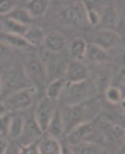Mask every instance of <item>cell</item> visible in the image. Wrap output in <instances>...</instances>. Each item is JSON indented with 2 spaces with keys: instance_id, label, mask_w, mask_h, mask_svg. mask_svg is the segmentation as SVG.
I'll return each mask as SVG.
<instances>
[{
  "instance_id": "cell-23",
  "label": "cell",
  "mask_w": 125,
  "mask_h": 154,
  "mask_svg": "<svg viewBox=\"0 0 125 154\" xmlns=\"http://www.w3.org/2000/svg\"><path fill=\"white\" fill-rule=\"evenodd\" d=\"M9 19H12V21H16V22H21L24 26H29L31 21H33V17L29 16V12H27L26 9H19V7H16V9L9 14Z\"/></svg>"
},
{
  "instance_id": "cell-13",
  "label": "cell",
  "mask_w": 125,
  "mask_h": 154,
  "mask_svg": "<svg viewBox=\"0 0 125 154\" xmlns=\"http://www.w3.org/2000/svg\"><path fill=\"white\" fill-rule=\"evenodd\" d=\"M45 50H48L50 53H57L65 48V38L58 33H52L48 36H45Z\"/></svg>"
},
{
  "instance_id": "cell-1",
  "label": "cell",
  "mask_w": 125,
  "mask_h": 154,
  "mask_svg": "<svg viewBox=\"0 0 125 154\" xmlns=\"http://www.w3.org/2000/svg\"><path fill=\"white\" fill-rule=\"evenodd\" d=\"M91 111H96V105L92 103V99L86 101V103H79V105H65L62 110H60V116H62V122H64V132L65 135L69 132H72L76 127H79L81 123H86L94 116V113Z\"/></svg>"
},
{
  "instance_id": "cell-2",
  "label": "cell",
  "mask_w": 125,
  "mask_h": 154,
  "mask_svg": "<svg viewBox=\"0 0 125 154\" xmlns=\"http://www.w3.org/2000/svg\"><path fill=\"white\" fill-rule=\"evenodd\" d=\"M96 91H98L96 84L87 79L82 82H65V88L60 98H64L65 105H79V103H86L92 99Z\"/></svg>"
},
{
  "instance_id": "cell-24",
  "label": "cell",
  "mask_w": 125,
  "mask_h": 154,
  "mask_svg": "<svg viewBox=\"0 0 125 154\" xmlns=\"http://www.w3.org/2000/svg\"><path fill=\"white\" fill-rule=\"evenodd\" d=\"M82 4V9H86L84 12V17L87 19V22L91 24V26H98L99 22H101V14H99L94 7H91L87 2H81Z\"/></svg>"
},
{
  "instance_id": "cell-30",
  "label": "cell",
  "mask_w": 125,
  "mask_h": 154,
  "mask_svg": "<svg viewBox=\"0 0 125 154\" xmlns=\"http://www.w3.org/2000/svg\"><path fill=\"white\" fill-rule=\"evenodd\" d=\"M11 118H12V115H9V113L0 116V135H7L9 125H11Z\"/></svg>"
},
{
  "instance_id": "cell-31",
  "label": "cell",
  "mask_w": 125,
  "mask_h": 154,
  "mask_svg": "<svg viewBox=\"0 0 125 154\" xmlns=\"http://www.w3.org/2000/svg\"><path fill=\"white\" fill-rule=\"evenodd\" d=\"M60 154H74L70 146H67V144H60Z\"/></svg>"
},
{
  "instance_id": "cell-21",
  "label": "cell",
  "mask_w": 125,
  "mask_h": 154,
  "mask_svg": "<svg viewBox=\"0 0 125 154\" xmlns=\"http://www.w3.org/2000/svg\"><path fill=\"white\" fill-rule=\"evenodd\" d=\"M86 46L87 43L82 38H74L70 43V57L74 60H81L84 58V53H86Z\"/></svg>"
},
{
  "instance_id": "cell-5",
  "label": "cell",
  "mask_w": 125,
  "mask_h": 154,
  "mask_svg": "<svg viewBox=\"0 0 125 154\" xmlns=\"http://www.w3.org/2000/svg\"><path fill=\"white\" fill-rule=\"evenodd\" d=\"M22 72L27 77V81L33 84H41L46 79V67L36 57H27L26 60H24Z\"/></svg>"
},
{
  "instance_id": "cell-11",
  "label": "cell",
  "mask_w": 125,
  "mask_h": 154,
  "mask_svg": "<svg viewBox=\"0 0 125 154\" xmlns=\"http://www.w3.org/2000/svg\"><path fill=\"white\" fill-rule=\"evenodd\" d=\"M84 57H86L89 62H92V63H105V62L110 60L108 51L103 50V48H99V46H96V45H92V43L86 46Z\"/></svg>"
},
{
  "instance_id": "cell-3",
  "label": "cell",
  "mask_w": 125,
  "mask_h": 154,
  "mask_svg": "<svg viewBox=\"0 0 125 154\" xmlns=\"http://www.w3.org/2000/svg\"><path fill=\"white\" fill-rule=\"evenodd\" d=\"M31 88L27 77L24 75V72L21 70H11L7 75L2 77V84H0V96L5 99L7 96L21 91V89Z\"/></svg>"
},
{
  "instance_id": "cell-32",
  "label": "cell",
  "mask_w": 125,
  "mask_h": 154,
  "mask_svg": "<svg viewBox=\"0 0 125 154\" xmlns=\"http://www.w3.org/2000/svg\"><path fill=\"white\" fill-rule=\"evenodd\" d=\"M7 55H9V46L4 45V43H0V60H2L4 57H7Z\"/></svg>"
},
{
  "instance_id": "cell-9",
  "label": "cell",
  "mask_w": 125,
  "mask_h": 154,
  "mask_svg": "<svg viewBox=\"0 0 125 154\" xmlns=\"http://www.w3.org/2000/svg\"><path fill=\"white\" fill-rule=\"evenodd\" d=\"M65 82H82L87 79V67L81 60H72L65 67Z\"/></svg>"
},
{
  "instance_id": "cell-36",
  "label": "cell",
  "mask_w": 125,
  "mask_h": 154,
  "mask_svg": "<svg viewBox=\"0 0 125 154\" xmlns=\"http://www.w3.org/2000/svg\"><path fill=\"white\" fill-rule=\"evenodd\" d=\"M0 84H2V75H0Z\"/></svg>"
},
{
  "instance_id": "cell-15",
  "label": "cell",
  "mask_w": 125,
  "mask_h": 154,
  "mask_svg": "<svg viewBox=\"0 0 125 154\" xmlns=\"http://www.w3.org/2000/svg\"><path fill=\"white\" fill-rule=\"evenodd\" d=\"M24 39H26L27 46H31V48H38L41 46L45 41V33L41 28H29L27 29V33L24 34Z\"/></svg>"
},
{
  "instance_id": "cell-34",
  "label": "cell",
  "mask_w": 125,
  "mask_h": 154,
  "mask_svg": "<svg viewBox=\"0 0 125 154\" xmlns=\"http://www.w3.org/2000/svg\"><path fill=\"white\" fill-rule=\"evenodd\" d=\"M5 113H9V110H7V106L4 105V101H0V116L5 115Z\"/></svg>"
},
{
  "instance_id": "cell-20",
  "label": "cell",
  "mask_w": 125,
  "mask_h": 154,
  "mask_svg": "<svg viewBox=\"0 0 125 154\" xmlns=\"http://www.w3.org/2000/svg\"><path fill=\"white\" fill-rule=\"evenodd\" d=\"M24 118L19 115H14L11 118V125H9V137L11 139H17V137H21L22 135V128H24Z\"/></svg>"
},
{
  "instance_id": "cell-19",
  "label": "cell",
  "mask_w": 125,
  "mask_h": 154,
  "mask_svg": "<svg viewBox=\"0 0 125 154\" xmlns=\"http://www.w3.org/2000/svg\"><path fill=\"white\" fill-rule=\"evenodd\" d=\"M4 28H5V33L16 34V36H22V38H24V34L27 33L29 26H24L21 22L12 21V19H5V21H4Z\"/></svg>"
},
{
  "instance_id": "cell-7",
  "label": "cell",
  "mask_w": 125,
  "mask_h": 154,
  "mask_svg": "<svg viewBox=\"0 0 125 154\" xmlns=\"http://www.w3.org/2000/svg\"><path fill=\"white\" fill-rule=\"evenodd\" d=\"M84 11H82V4H72L65 5L58 11V21L64 26H81L84 22Z\"/></svg>"
},
{
  "instance_id": "cell-16",
  "label": "cell",
  "mask_w": 125,
  "mask_h": 154,
  "mask_svg": "<svg viewBox=\"0 0 125 154\" xmlns=\"http://www.w3.org/2000/svg\"><path fill=\"white\" fill-rule=\"evenodd\" d=\"M64 88H65V79H53V81H50V84L46 86V98L52 99V101H57L62 96Z\"/></svg>"
},
{
  "instance_id": "cell-29",
  "label": "cell",
  "mask_w": 125,
  "mask_h": 154,
  "mask_svg": "<svg viewBox=\"0 0 125 154\" xmlns=\"http://www.w3.org/2000/svg\"><path fill=\"white\" fill-rule=\"evenodd\" d=\"M16 9V2L11 0H0V16H7Z\"/></svg>"
},
{
  "instance_id": "cell-27",
  "label": "cell",
  "mask_w": 125,
  "mask_h": 154,
  "mask_svg": "<svg viewBox=\"0 0 125 154\" xmlns=\"http://www.w3.org/2000/svg\"><path fill=\"white\" fill-rule=\"evenodd\" d=\"M39 134H43L41 130H39V127L36 125V122L31 120V122H27V123H24V128H22V135H27V144H31L33 142V137L36 135L38 137Z\"/></svg>"
},
{
  "instance_id": "cell-18",
  "label": "cell",
  "mask_w": 125,
  "mask_h": 154,
  "mask_svg": "<svg viewBox=\"0 0 125 154\" xmlns=\"http://www.w3.org/2000/svg\"><path fill=\"white\" fill-rule=\"evenodd\" d=\"M0 43L7 45V46H14V48H27L26 39L22 36H16V34L9 33H0Z\"/></svg>"
},
{
  "instance_id": "cell-4",
  "label": "cell",
  "mask_w": 125,
  "mask_h": 154,
  "mask_svg": "<svg viewBox=\"0 0 125 154\" xmlns=\"http://www.w3.org/2000/svg\"><path fill=\"white\" fill-rule=\"evenodd\" d=\"M34 96H36V88H26V89H21L17 93L11 94L4 99V105L7 106V110H16V111H21V110H26L29 106L33 105L34 101Z\"/></svg>"
},
{
  "instance_id": "cell-35",
  "label": "cell",
  "mask_w": 125,
  "mask_h": 154,
  "mask_svg": "<svg viewBox=\"0 0 125 154\" xmlns=\"http://www.w3.org/2000/svg\"><path fill=\"white\" fill-rule=\"evenodd\" d=\"M5 154H17V151H14V149H12V147H7Z\"/></svg>"
},
{
  "instance_id": "cell-10",
  "label": "cell",
  "mask_w": 125,
  "mask_h": 154,
  "mask_svg": "<svg viewBox=\"0 0 125 154\" xmlns=\"http://www.w3.org/2000/svg\"><path fill=\"white\" fill-rule=\"evenodd\" d=\"M96 46L103 50H110V48H115V46H118L120 45V36L113 31H98V33L94 34V39H92Z\"/></svg>"
},
{
  "instance_id": "cell-17",
  "label": "cell",
  "mask_w": 125,
  "mask_h": 154,
  "mask_svg": "<svg viewBox=\"0 0 125 154\" xmlns=\"http://www.w3.org/2000/svg\"><path fill=\"white\" fill-rule=\"evenodd\" d=\"M123 127L122 125H117V123H111V125H105V135L108 139L110 142L113 144H122L123 140Z\"/></svg>"
},
{
  "instance_id": "cell-26",
  "label": "cell",
  "mask_w": 125,
  "mask_h": 154,
  "mask_svg": "<svg viewBox=\"0 0 125 154\" xmlns=\"http://www.w3.org/2000/svg\"><path fill=\"white\" fill-rule=\"evenodd\" d=\"M74 154H99V146L96 142H84L72 147Z\"/></svg>"
},
{
  "instance_id": "cell-8",
  "label": "cell",
  "mask_w": 125,
  "mask_h": 154,
  "mask_svg": "<svg viewBox=\"0 0 125 154\" xmlns=\"http://www.w3.org/2000/svg\"><path fill=\"white\" fill-rule=\"evenodd\" d=\"M55 111L57 110H55V105L52 99H48V98L39 99L38 106H36V111H34V122H36V125L39 127L41 132H46V127H48Z\"/></svg>"
},
{
  "instance_id": "cell-25",
  "label": "cell",
  "mask_w": 125,
  "mask_h": 154,
  "mask_svg": "<svg viewBox=\"0 0 125 154\" xmlns=\"http://www.w3.org/2000/svg\"><path fill=\"white\" fill-rule=\"evenodd\" d=\"M105 98L108 99L110 103H113V105H123V96H122V89L117 88V86H110L106 88L105 91Z\"/></svg>"
},
{
  "instance_id": "cell-28",
  "label": "cell",
  "mask_w": 125,
  "mask_h": 154,
  "mask_svg": "<svg viewBox=\"0 0 125 154\" xmlns=\"http://www.w3.org/2000/svg\"><path fill=\"white\" fill-rule=\"evenodd\" d=\"M17 154H39L38 151V142L34 144H24V146H21V147L17 149Z\"/></svg>"
},
{
  "instance_id": "cell-6",
  "label": "cell",
  "mask_w": 125,
  "mask_h": 154,
  "mask_svg": "<svg viewBox=\"0 0 125 154\" xmlns=\"http://www.w3.org/2000/svg\"><path fill=\"white\" fill-rule=\"evenodd\" d=\"M96 137V127L92 122H86L81 123L79 127H76L72 132L67 134V140L70 146H79L84 142H92Z\"/></svg>"
},
{
  "instance_id": "cell-22",
  "label": "cell",
  "mask_w": 125,
  "mask_h": 154,
  "mask_svg": "<svg viewBox=\"0 0 125 154\" xmlns=\"http://www.w3.org/2000/svg\"><path fill=\"white\" fill-rule=\"evenodd\" d=\"M46 9H48V2L46 0H31V2H27V5H26V11L29 12L31 17L43 16L46 12Z\"/></svg>"
},
{
  "instance_id": "cell-12",
  "label": "cell",
  "mask_w": 125,
  "mask_h": 154,
  "mask_svg": "<svg viewBox=\"0 0 125 154\" xmlns=\"http://www.w3.org/2000/svg\"><path fill=\"white\" fill-rule=\"evenodd\" d=\"M38 151L39 154H60L58 139L52 137V135H45L38 139Z\"/></svg>"
},
{
  "instance_id": "cell-14",
  "label": "cell",
  "mask_w": 125,
  "mask_h": 154,
  "mask_svg": "<svg viewBox=\"0 0 125 154\" xmlns=\"http://www.w3.org/2000/svg\"><path fill=\"white\" fill-rule=\"evenodd\" d=\"M46 134L52 135V137L58 139L64 135V122H62V116H60V110H57L52 116V120H50L48 127H46Z\"/></svg>"
},
{
  "instance_id": "cell-33",
  "label": "cell",
  "mask_w": 125,
  "mask_h": 154,
  "mask_svg": "<svg viewBox=\"0 0 125 154\" xmlns=\"http://www.w3.org/2000/svg\"><path fill=\"white\" fill-rule=\"evenodd\" d=\"M7 147H9V144H7V140H2V139H0V154H5Z\"/></svg>"
}]
</instances>
